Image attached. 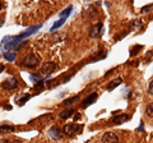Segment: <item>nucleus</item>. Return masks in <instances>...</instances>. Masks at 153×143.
Here are the masks:
<instances>
[{"mask_svg":"<svg viewBox=\"0 0 153 143\" xmlns=\"http://www.w3.org/2000/svg\"><path fill=\"white\" fill-rule=\"evenodd\" d=\"M22 64L25 66H27V68H36V66L40 64V58H38L37 55H35V54H30V55L25 56Z\"/></svg>","mask_w":153,"mask_h":143,"instance_id":"obj_1","label":"nucleus"},{"mask_svg":"<svg viewBox=\"0 0 153 143\" xmlns=\"http://www.w3.org/2000/svg\"><path fill=\"white\" fill-rule=\"evenodd\" d=\"M102 31H103V25L100 22L89 28V36L92 37V39H98V37L102 35Z\"/></svg>","mask_w":153,"mask_h":143,"instance_id":"obj_2","label":"nucleus"},{"mask_svg":"<svg viewBox=\"0 0 153 143\" xmlns=\"http://www.w3.org/2000/svg\"><path fill=\"white\" fill-rule=\"evenodd\" d=\"M55 70H56V64L52 63V61H46V63L42 65V68H41V73L49 77V75L54 73Z\"/></svg>","mask_w":153,"mask_h":143,"instance_id":"obj_3","label":"nucleus"},{"mask_svg":"<svg viewBox=\"0 0 153 143\" xmlns=\"http://www.w3.org/2000/svg\"><path fill=\"white\" fill-rule=\"evenodd\" d=\"M79 129H80V127L76 125V124H66V125L63 128V133L65 136L71 137V136L76 134V132H78Z\"/></svg>","mask_w":153,"mask_h":143,"instance_id":"obj_4","label":"nucleus"},{"mask_svg":"<svg viewBox=\"0 0 153 143\" xmlns=\"http://www.w3.org/2000/svg\"><path fill=\"white\" fill-rule=\"evenodd\" d=\"M102 143H119V138L116 136V133L106 132L102 136Z\"/></svg>","mask_w":153,"mask_h":143,"instance_id":"obj_5","label":"nucleus"},{"mask_svg":"<svg viewBox=\"0 0 153 143\" xmlns=\"http://www.w3.org/2000/svg\"><path fill=\"white\" fill-rule=\"evenodd\" d=\"M97 98H98V95H97V93H91L89 96H87V97H85L83 101H82V107L85 109V107L91 106V105H93L96 101H97Z\"/></svg>","mask_w":153,"mask_h":143,"instance_id":"obj_6","label":"nucleus"},{"mask_svg":"<svg viewBox=\"0 0 153 143\" xmlns=\"http://www.w3.org/2000/svg\"><path fill=\"white\" fill-rule=\"evenodd\" d=\"M17 86H18V80L16 78H9V79H7L5 82L3 83V87L5 88V89H9V91H12V89L17 88Z\"/></svg>","mask_w":153,"mask_h":143,"instance_id":"obj_7","label":"nucleus"},{"mask_svg":"<svg viewBox=\"0 0 153 143\" xmlns=\"http://www.w3.org/2000/svg\"><path fill=\"white\" fill-rule=\"evenodd\" d=\"M41 28V25H37V26H35V27H31L28 31H26V32H23V33H21V35H18L19 37H21V40L22 41H25V39H27L28 36H31V35H33V33H36L38 30Z\"/></svg>","mask_w":153,"mask_h":143,"instance_id":"obj_8","label":"nucleus"},{"mask_svg":"<svg viewBox=\"0 0 153 143\" xmlns=\"http://www.w3.org/2000/svg\"><path fill=\"white\" fill-rule=\"evenodd\" d=\"M129 119H130V116L126 115V114H120V115H117V116H114V118H112V123H114V124H116V125H120V124L128 121Z\"/></svg>","mask_w":153,"mask_h":143,"instance_id":"obj_9","label":"nucleus"},{"mask_svg":"<svg viewBox=\"0 0 153 143\" xmlns=\"http://www.w3.org/2000/svg\"><path fill=\"white\" fill-rule=\"evenodd\" d=\"M49 134H50V137L52 138V139H56V141L61 139V137H63V134H61V132L59 130V128H57V127H52V128H50Z\"/></svg>","mask_w":153,"mask_h":143,"instance_id":"obj_10","label":"nucleus"},{"mask_svg":"<svg viewBox=\"0 0 153 143\" xmlns=\"http://www.w3.org/2000/svg\"><path fill=\"white\" fill-rule=\"evenodd\" d=\"M16 130V128L13 125H9V124H3V125H0V133L1 134H7V133H13Z\"/></svg>","mask_w":153,"mask_h":143,"instance_id":"obj_11","label":"nucleus"},{"mask_svg":"<svg viewBox=\"0 0 153 143\" xmlns=\"http://www.w3.org/2000/svg\"><path fill=\"white\" fill-rule=\"evenodd\" d=\"M121 82H123L121 78H115V79H112L111 82L107 84V89H108V91H112V89L116 88L119 84H121Z\"/></svg>","mask_w":153,"mask_h":143,"instance_id":"obj_12","label":"nucleus"},{"mask_svg":"<svg viewBox=\"0 0 153 143\" xmlns=\"http://www.w3.org/2000/svg\"><path fill=\"white\" fill-rule=\"evenodd\" d=\"M73 112H74L73 109H66V110L60 112V118L61 119H69L71 115H73Z\"/></svg>","mask_w":153,"mask_h":143,"instance_id":"obj_13","label":"nucleus"},{"mask_svg":"<svg viewBox=\"0 0 153 143\" xmlns=\"http://www.w3.org/2000/svg\"><path fill=\"white\" fill-rule=\"evenodd\" d=\"M65 21H66V19H64V18H60V19H59V21H57V22H55V23H54V25H52V27H51V30H50V31H51V32H54V31H56V30H57V28H60L61 26H63V25H64V23H65Z\"/></svg>","mask_w":153,"mask_h":143,"instance_id":"obj_14","label":"nucleus"},{"mask_svg":"<svg viewBox=\"0 0 153 143\" xmlns=\"http://www.w3.org/2000/svg\"><path fill=\"white\" fill-rule=\"evenodd\" d=\"M4 59L8 61H14L17 59V54L16 52H4Z\"/></svg>","mask_w":153,"mask_h":143,"instance_id":"obj_15","label":"nucleus"},{"mask_svg":"<svg viewBox=\"0 0 153 143\" xmlns=\"http://www.w3.org/2000/svg\"><path fill=\"white\" fill-rule=\"evenodd\" d=\"M71 10H73V7H68V8L65 9V10H63V12L60 13V18H64V19H66V18L70 16Z\"/></svg>","mask_w":153,"mask_h":143,"instance_id":"obj_16","label":"nucleus"},{"mask_svg":"<svg viewBox=\"0 0 153 143\" xmlns=\"http://www.w3.org/2000/svg\"><path fill=\"white\" fill-rule=\"evenodd\" d=\"M79 97L78 96H74V97H71V98H68V100H65V101L63 102L64 104V106H70V105H73L75 101H78Z\"/></svg>","mask_w":153,"mask_h":143,"instance_id":"obj_17","label":"nucleus"},{"mask_svg":"<svg viewBox=\"0 0 153 143\" xmlns=\"http://www.w3.org/2000/svg\"><path fill=\"white\" fill-rule=\"evenodd\" d=\"M146 114H147V116L153 118V102L149 104V105H148V106L146 107Z\"/></svg>","mask_w":153,"mask_h":143,"instance_id":"obj_18","label":"nucleus"},{"mask_svg":"<svg viewBox=\"0 0 153 143\" xmlns=\"http://www.w3.org/2000/svg\"><path fill=\"white\" fill-rule=\"evenodd\" d=\"M30 98H31V95H26V96H23L22 98H19V100H18V101H19L18 104L22 106V105H25V104H26V102H27Z\"/></svg>","mask_w":153,"mask_h":143,"instance_id":"obj_19","label":"nucleus"},{"mask_svg":"<svg viewBox=\"0 0 153 143\" xmlns=\"http://www.w3.org/2000/svg\"><path fill=\"white\" fill-rule=\"evenodd\" d=\"M142 45L139 46H133L131 47V51H130V56H134V55H137V52H139V49H142Z\"/></svg>","mask_w":153,"mask_h":143,"instance_id":"obj_20","label":"nucleus"},{"mask_svg":"<svg viewBox=\"0 0 153 143\" xmlns=\"http://www.w3.org/2000/svg\"><path fill=\"white\" fill-rule=\"evenodd\" d=\"M30 78L33 80V82H36V83L41 80V79H40V75H38V74H31V75H30Z\"/></svg>","mask_w":153,"mask_h":143,"instance_id":"obj_21","label":"nucleus"},{"mask_svg":"<svg viewBox=\"0 0 153 143\" xmlns=\"http://www.w3.org/2000/svg\"><path fill=\"white\" fill-rule=\"evenodd\" d=\"M148 93L152 95V96H153V80H151L149 86H148Z\"/></svg>","mask_w":153,"mask_h":143,"instance_id":"obj_22","label":"nucleus"},{"mask_svg":"<svg viewBox=\"0 0 153 143\" xmlns=\"http://www.w3.org/2000/svg\"><path fill=\"white\" fill-rule=\"evenodd\" d=\"M0 143H10V142L7 141V139H0Z\"/></svg>","mask_w":153,"mask_h":143,"instance_id":"obj_23","label":"nucleus"},{"mask_svg":"<svg viewBox=\"0 0 153 143\" xmlns=\"http://www.w3.org/2000/svg\"><path fill=\"white\" fill-rule=\"evenodd\" d=\"M4 70V66H3V64H0V73Z\"/></svg>","mask_w":153,"mask_h":143,"instance_id":"obj_24","label":"nucleus"},{"mask_svg":"<svg viewBox=\"0 0 153 143\" xmlns=\"http://www.w3.org/2000/svg\"><path fill=\"white\" fill-rule=\"evenodd\" d=\"M10 143H23L22 141H14V142H10Z\"/></svg>","mask_w":153,"mask_h":143,"instance_id":"obj_25","label":"nucleus"},{"mask_svg":"<svg viewBox=\"0 0 153 143\" xmlns=\"http://www.w3.org/2000/svg\"><path fill=\"white\" fill-rule=\"evenodd\" d=\"M0 9H1V3H0Z\"/></svg>","mask_w":153,"mask_h":143,"instance_id":"obj_26","label":"nucleus"}]
</instances>
